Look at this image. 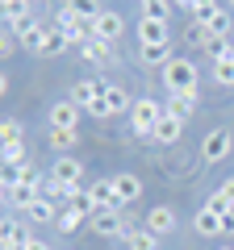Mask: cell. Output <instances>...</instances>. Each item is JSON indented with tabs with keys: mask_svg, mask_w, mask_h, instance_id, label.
<instances>
[{
	"mask_svg": "<svg viewBox=\"0 0 234 250\" xmlns=\"http://www.w3.org/2000/svg\"><path fill=\"white\" fill-rule=\"evenodd\" d=\"M25 250H50V246H46V242H38V238H29V242H25Z\"/></svg>",
	"mask_w": 234,
	"mask_h": 250,
	"instance_id": "39",
	"label": "cell"
},
{
	"mask_svg": "<svg viewBox=\"0 0 234 250\" xmlns=\"http://www.w3.org/2000/svg\"><path fill=\"white\" fill-rule=\"evenodd\" d=\"M17 50H21V42L9 34V29H0V59H9V54H17Z\"/></svg>",
	"mask_w": 234,
	"mask_h": 250,
	"instance_id": "33",
	"label": "cell"
},
{
	"mask_svg": "<svg viewBox=\"0 0 234 250\" xmlns=\"http://www.w3.org/2000/svg\"><path fill=\"white\" fill-rule=\"evenodd\" d=\"M176 59V54H171V42H163V46H138V62H142V67H167V62Z\"/></svg>",
	"mask_w": 234,
	"mask_h": 250,
	"instance_id": "17",
	"label": "cell"
},
{
	"mask_svg": "<svg viewBox=\"0 0 234 250\" xmlns=\"http://www.w3.org/2000/svg\"><path fill=\"white\" fill-rule=\"evenodd\" d=\"M217 9H222V4H217V0H201L197 9H192V21H209V17H213Z\"/></svg>",
	"mask_w": 234,
	"mask_h": 250,
	"instance_id": "34",
	"label": "cell"
},
{
	"mask_svg": "<svg viewBox=\"0 0 234 250\" xmlns=\"http://www.w3.org/2000/svg\"><path fill=\"white\" fill-rule=\"evenodd\" d=\"M197 4H201V0H171V9H188V13L197 9Z\"/></svg>",
	"mask_w": 234,
	"mask_h": 250,
	"instance_id": "37",
	"label": "cell"
},
{
	"mask_svg": "<svg viewBox=\"0 0 234 250\" xmlns=\"http://www.w3.org/2000/svg\"><path fill=\"white\" fill-rule=\"evenodd\" d=\"M63 9H71L75 17H84V21H92V17H100V0H63Z\"/></svg>",
	"mask_w": 234,
	"mask_h": 250,
	"instance_id": "26",
	"label": "cell"
},
{
	"mask_svg": "<svg viewBox=\"0 0 234 250\" xmlns=\"http://www.w3.org/2000/svg\"><path fill=\"white\" fill-rule=\"evenodd\" d=\"M4 196H9V205H13V208H25V213H29V208H34V200L42 196V188L29 184V179H21V184H13L9 192H4Z\"/></svg>",
	"mask_w": 234,
	"mask_h": 250,
	"instance_id": "14",
	"label": "cell"
},
{
	"mask_svg": "<svg viewBox=\"0 0 234 250\" xmlns=\"http://www.w3.org/2000/svg\"><path fill=\"white\" fill-rule=\"evenodd\" d=\"M134 108V100H130V92L121 88V83H105V92L96 96V104L88 108V117H96V121H109V117H121Z\"/></svg>",
	"mask_w": 234,
	"mask_h": 250,
	"instance_id": "2",
	"label": "cell"
},
{
	"mask_svg": "<svg viewBox=\"0 0 234 250\" xmlns=\"http://www.w3.org/2000/svg\"><path fill=\"white\" fill-rule=\"evenodd\" d=\"M109 184H113V200H117V208L134 205V200L142 196V179H138L134 171H117V175H109Z\"/></svg>",
	"mask_w": 234,
	"mask_h": 250,
	"instance_id": "8",
	"label": "cell"
},
{
	"mask_svg": "<svg viewBox=\"0 0 234 250\" xmlns=\"http://www.w3.org/2000/svg\"><path fill=\"white\" fill-rule=\"evenodd\" d=\"M80 117H84V108L67 96V100H54L50 104L46 121H50V129H80Z\"/></svg>",
	"mask_w": 234,
	"mask_h": 250,
	"instance_id": "9",
	"label": "cell"
},
{
	"mask_svg": "<svg viewBox=\"0 0 234 250\" xmlns=\"http://www.w3.org/2000/svg\"><path fill=\"white\" fill-rule=\"evenodd\" d=\"M34 29H42V25H38V21H34V13H29V9H25V13H17V17L9 21V34L17 38V42H25V38L34 34Z\"/></svg>",
	"mask_w": 234,
	"mask_h": 250,
	"instance_id": "22",
	"label": "cell"
},
{
	"mask_svg": "<svg viewBox=\"0 0 234 250\" xmlns=\"http://www.w3.org/2000/svg\"><path fill=\"white\" fill-rule=\"evenodd\" d=\"M21 46H25L34 59H59V54L71 50V38H67L63 29H34Z\"/></svg>",
	"mask_w": 234,
	"mask_h": 250,
	"instance_id": "1",
	"label": "cell"
},
{
	"mask_svg": "<svg viewBox=\"0 0 234 250\" xmlns=\"http://www.w3.org/2000/svg\"><path fill=\"white\" fill-rule=\"evenodd\" d=\"M100 92H105V83H100V80H80V83L71 88V100L84 108V113H88V108L96 104V96H100Z\"/></svg>",
	"mask_w": 234,
	"mask_h": 250,
	"instance_id": "19",
	"label": "cell"
},
{
	"mask_svg": "<svg viewBox=\"0 0 234 250\" xmlns=\"http://www.w3.org/2000/svg\"><path fill=\"white\" fill-rule=\"evenodd\" d=\"M67 250H71V246H67Z\"/></svg>",
	"mask_w": 234,
	"mask_h": 250,
	"instance_id": "46",
	"label": "cell"
},
{
	"mask_svg": "<svg viewBox=\"0 0 234 250\" xmlns=\"http://www.w3.org/2000/svg\"><path fill=\"white\" fill-rule=\"evenodd\" d=\"M201 25H205L213 38H222V42H234V17H230L226 9H217L213 17H209V21H201Z\"/></svg>",
	"mask_w": 234,
	"mask_h": 250,
	"instance_id": "21",
	"label": "cell"
},
{
	"mask_svg": "<svg viewBox=\"0 0 234 250\" xmlns=\"http://www.w3.org/2000/svg\"><path fill=\"white\" fill-rule=\"evenodd\" d=\"M163 88L167 92H192L197 88V62L192 59H171L163 67Z\"/></svg>",
	"mask_w": 234,
	"mask_h": 250,
	"instance_id": "4",
	"label": "cell"
},
{
	"mask_svg": "<svg viewBox=\"0 0 234 250\" xmlns=\"http://www.w3.org/2000/svg\"><path fill=\"white\" fill-rule=\"evenodd\" d=\"M180 134H184V121H180V117H171V113H163L159 125H155V134H151V142L176 146V142H180Z\"/></svg>",
	"mask_w": 234,
	"mask_h": 250,
	"instance_id": "12",
	"label": "cell"
},
{
	"mask_svg": "<svg viewBox=\"0 0 234 250\" xmlns=\"http://www.w3.org/2000/svg\"><path fill=\"white\" fill-rule=\"evenodd\" d=\"M4 92H9V75L0 71V96H4Z\"/></svg>",
	"mask_w": 234,
	"mask_h": 250,
	"instance_id": "40",
	"label": "cell"
},
{
	"mask_svg": "<svg viewBox=\"0 0 234 250\" xmlns=\"http://www.w3.org/2000/svg\"><path fill=\"white\" fill-rule=\"evenodd\" d=\"M163 113H167V108H163L159 100H151V96H138V100H134V108H130V125H134V134H138V138H151Z\"/></svg>",
	"mask_w": 234,
	"mask_h": 250,
	"instance_id": "3",
	"label": "cell"
},
{
	"mask_svg": "<svg viewBox=\"0 0 234 250\" xmlns=\"http://www.w3.org/2000/svg\"><path fill=\"white\" fill-rule=\"evenodd\" d=\"M167 38H171L167 21H159V17H138V46H163Z\"/></svg>",
	"mask_w": 234,
	"mask_h": 250,
	"instance_id": "10",
	"label": "cell"
},
{
	"mask_svg": "<svg viewBox=\"0 0 234 250\" xmlns=\"http://www.w3.org/2000/svg\"><path fill=\"white\" fill-rule=\"evenodd\" d=\"M84 221H88V213H80V208H63V213H59V221H54V225H59V229H63V233H75V229H80Z\"/></svg>",
	"mask_w": 234,
	"mask_h": 250,
	"instance_id": "29",
	"label": "cell"
},
{
	"mask_svg": "<svg viewBox=\"0 0 234 250\" xmlns=\"http://www.w3.org/2000/svg\"><path fill=\"white\" fill-rule=\"evenodd\" d=\"M222 229H226V233H234V208H230V213H222Z\"/></svg>",
	"mask_w": 234,
	"mask_h": 250,
	"instance_id": "38",
	"label": "cell"
},
{
	"mask_svg": "<svg viewBox=\"0 0 234 250\" xmlns=\"http://www.w3.org/2000/svg\"><path fill=\"white\" fill-rule=\"evenodd\" d=\"M4 200H9V196H4V188H0V213H4Z\"/></svg>",
	"mask_w": 234,
	"mask_h": 250,
	"instance_id": "42",
	"label": "cell"
},
{
	"mask_svg": "<svg viewBox=\"0 0 234 250\" xmlns=\"http://www.w3.org/2000/svg\"><path fill=\"white\" fill-rule=\"evenodd\" d=\"M80 50H84V59H92V62H105L109 59V42H96V38H88Z\"/></svg>",
	"mask_w": 234,
	"mask_h": 250,
	"instance_id": "30",
	"label": "cell"
},
{
	"mask_svg": "<svg viewBox=\"0 0 234 250\" xmlns=\"http://www.w3.org/2000/svg\"><path fill=\"white\" fill-rule=\"evenodd\" d=\"M34 238V233H29V225L25 221H4V233H0V250H25V242Z\"/></svg>",
	"mask_w": 234,
	"mask_h": 250,
	"instance_id": "13",
	"label": "cell"
},
{
	"mask_svg": "<svg viewBox=\"0 0 234 250\" xmlns=\"http://www.w3.org/2000/svg\"><path fill=\"white\" fill-rule=\"evenodd\" d=\"M217 192H222V196H226V200H230V205H234V175H230V179H226V184H222V188H217Z\"/></svg>",
	"mask_w": 234,
	"mask_h": 250,
	"instance_id": "36",
	"label": "cell"
},
{
	"mask_svg": "<svg viewBox=\"0 0 234 250\" xmlns=\"http://www.w3.org/2000/svg\"><path fill=\"white\" fill-rule=\"evenodd\" d=\"M163 108H167L171 117L188 121V117H192V108H197V88H192V92H167V104H163Z\"/></svg>",
	"mask_w": 234,
	"mask_h": 250,
	"instance_id": "15",
	"label": "cell"
},
{
	"mask_svg": "<svg viewBox=\"0 0 234 250\" xmlns=\"http://www.w3.org/2000/svg\"><path fill=\"white\" fill-rule=\"evenodd\" d=\"M88 225H92V233H96V238H130V225H126V217H121V208H100V213H92L88 217Z\"/></svg>",
	"mask_w": 234,
	"mask_h": 250,
	"instance_id": "5",
	"label": "cell"
},
{
	"mask_svg": "<svg viewBox=\"0 0 234 250\" xmlns=\"http://www.w3.org/2000/svg\"><path fill=\"white\" fill-rule=\"evenodd\" d=\"M192 225H197V233H205V238H222V213H213V208H205L201 205L197 208V217H192Z\"/></svg>",
	"mask_w": 234,
	"mask_h": 250,
	"instance_id": "18",
	"label": "cell"
},
{
	"mask_svg": "<svg viewBox=\"0 0 234 250\" xmlns=\"http://www.w3.org/2000/svg\"><path fill=\"white\" fill-rule=\"evenodd\" d=\"M230 9H234V0H230Z\"/></svg>",
	"mask_w": 234,
	"mask_h": 250,
	"instance_id": "45",
	"label": "cell"
},
{
	"mask_svg": "<svg viewBox=\"0 0 234 250\" xmlns=\"http://www.w3.org/2000/svg\"><path fill=\"white\" fill-rule=\"evenodd\" d=\"M88 200H92V208H117V200H113V184L109 179H92L88 184Z\"/></svg>",
	"mask_w": 234,
	"mask_h": 250,
	"instance_id": "20",
	"label": "cell"
},
{
	"mask_svg": "<svg viewBox=\"0 0 234 250\" xmlns=\"http://www.w3.org/2000/svg\"><path fill=\"white\" fill-rule=\"evenodd\" d=\"M217 250H234V246H217Z\"/></svg>",
	"mask_w": 234,
	"mask_h": 250,
	"instance_id": "44",
	"label": "cell"
},
{
	"mask_svg": "<svg viewBox=\"0 0 234 250\" xmlns=\"http://www.w3.org/2000/svg\"><path fill=\"white\" fill-rule=\"evenodd\" d=\"M50 175L63 179V184H80V179H84V163L71 159V154H59V159H54V167H50Z\"/></svg>",
	"mask_w": 234,
	"mask_h": 250,
	"instance_id": "16",
	"label": "cell"
},
{
	"mask_svg": "<svg viewBox=\"0 0 234 250\" xmlns=\"http://www.w3.org/2000/svg\"><path fill=\"white\" fill-rule=\"evenodd\" d=\"M29 221H38V225H50V221H59V208H54L46 196H38V200H34V208H29Z\"/></svg>",
	"mask_w": 234,
	"mask_h": 250,
	"instance_id": "25",
	"label": "cell"
},
{
	"mask_svg": "<svg viewBox=\"0 0 234 250\" xmlns=\"http://www.w3.org/2000/svg\"><path fill=\"white\" fill-rule=\"evenodd\" d=\"M230 150H234L230 129H209L205 142H201V163H205V167H213V163H226V159H230Z\"/></svg>",
	"mask_w": 234,
	"mask_h": 250,
	"instance_id": "6",
	"label": "cell"
},
{
	"mask_svg": "<svg viewBox=\"0 0 234 250\" xmlns=\"http://www.w3.org/2000/svg\"><path fill=\"white\" fill-rule=\"evenodd\" d=\"M25 138V125L17 117H0V142H21Z\"/></svg>",
	"mask_w": 234,
	"mask_h": 250,
	"instance_id": "27",
	"label": "cell"
},
{
	"mask_svg": "<svg viewBox=\"0 0 234 250\" xmlns=\"http://www.w3.org/2000/svg\"><path fill=\"white\" fill-rule=\"evenodd\" d=\"M184 42H188V46H201V50H205V46L213 42V34H209L201 21H188V29H184Z\"/></svg>",
	"mask_w": 234,
	"mask_h": 250,
	"instance_id": "28",
	"label": "cell"
},
{
	"mask_svg": "<svg viewBox=\"0 0 234 250\" xmlns=\"http://www.w3.org/2000/svg\"><path fill=\"white\" fill-rule=\"evenodd\" d=\"M121 34H126V17H121L117 9H105L100 17H92V38H96V42H109V46H113Z\"/></svg>",
	"mask_w": 234,
	"mask_h": 250,
	"instance_id": "7",
	"label": "cell"
},
{
	"mask_svg": "<svg viewBox=\"0 0 234 250\" xmlns=\"http://www.w3.org/2000/svg\"><path fill=\"white\" fill-rule=\"evenodd\" d=\"M50 146H54L59 154L75 150V146H80V129H50Z\"/></svg>",
	"mask_w": 234,
	"mask_h": 250,
	"instance_id": "24",
	"label": "cell"
},
{
	"mask_svg": "<svg viewBox=\"0 0 234 250\" xmlns=\"http://www.w3.org/2000/svg\"><path fill=\"white\" fill-rule=\"evenodd\" d=\"M205 208H213V213H230L234 205H230V200L222 196V192H209V196H205Z\"/></svg>",
	"mask_w": 234,
	"mask_h": 250,
	"instance_id": "35",
	"label": "cell"
},
{
	"mask_svg": "<svg viewBox=\"0 0 234 250\" xmlns=\"http://www.w3.org/2000/svg\"><path fill=\"white\" fill-rule=\"evenodd\" d=\"M130 250H159V238H155L151 229H142V233H130Z\"/></svg>",
	"mask_w": 234,
	"mask_h": 250,
	"instance_id": "32",
	"label": "cell"
},
{
	"mask_svg": "<svg viewBox=\"0 0 234 250\" xmlns=\"http://www.w3.org/2000/svg\"><path fill=\"white\" fill-rule=\"evenodd\" d=\"M25 163V142H0V167H21Z\"/></svg>",
	"mask_w": 234,
	"mask_h": 250,
	"instance_id": "23",
	"label": "cell"
},
{
	"mask_svg": "<svg viewBox=\"0 0 234 250\" xmlns=\"http://www.w3.org/2000/svg\"><path fill=\"white\" fill-rule=\"evenodd\" d=\"M213 80L222 83V88H234V59H222V62H213Z\"/></svg>",
	"mask_w": 234,
	"mask_h": 250,
	"instance_id": "31",
	"label": "cell"
},
{
	"mask_svg": "<svg viewBox=\"0 0 234 250\" xmlns=\"http://www.w3.org/2000/svg\"><path fill=\"white\" fill-rule=\"evenodd\" d=\"M146 229H151L155 238L171 233V229H176V208H171V205H155V208H146Z\"/></svg>",
	"mask_w": 234,
	"mask_h": 250,
	"instance_id": "11",
	"label": "cell"
},
{
	"mask_svg": "<svg viewBox=\"0 0 234 250\" xmlns=\"http://www.w3.org/2000/svg\"><path fill=\"white\" fill-rule=\"evenodd\" d=\"M138 4H142V9H151V4H163V0H138Z\"/></svg>",
	"mask_w": 234,
	"mask_h": 250,
	"instance_id": "41",
	"label": "cell"
},
{
	"mask_svg": "<svg viewBox=\"0 0 234 250\" xmlns=\"http://www.w3.org/2000/svg\"><path fill=\"white\" fill-rule=\"evenodd\" d=\"M4 221H9V217H4V213H0V233H4Z\"/></svg>",
	"mask_w": 234,
	"mask_h": 250,
	"instance_id": "43",
	"label": "cell"
}]
</instances>
